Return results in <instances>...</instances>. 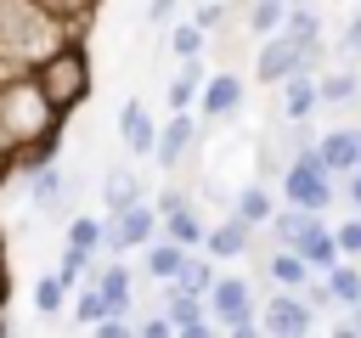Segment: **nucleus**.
Wrapping results in <instances>:
<instances>
[{"label": "nucleus", "instance_id": "obj_45", "mask_svg": "<svg viewBox=\"0 0 361 338\" xmlns=\"http://www.w3.org/2000/svg\"><path fill=\"white\" fill-rule=\"evenodd\" d=\"M305 6H310V0H305Z\"/></svg>", "mask_w": 361, "mask_h": 338}, {"label": "nucleus", "instance_id": "obj_41", "mask_svg": "<svg viewBox=\"0 0 361 338\" xmlns=\"http://www.w3.org/2000/svg\"><path fill=\"white\" fill-rule=\"evenodd\" d=\"M169 11H175V0H147V17H152V23H164Z\"/></svg>", "mask_w": 361, "mask_h": 338}, {"label": "nucleus", "instance_id": "obj_33", "mask_svg": "<svg viewBox=\"0 0 361 338\" xmlns=\"http://www.w3.org/2000/svg\"><path fill=\"white\" fill-rule=\"evenodd\" d=\"M85 270H90V248L68 242V248H62V265H56V276H62L68 287H79V282H85Z\"/></svg>", "mask_w": 361, "mask_h": 338}, {"label": "nucleus", "instance_id": "obj_30", "mask_svg": "<svg viewBox=\"0 0 361 338\" xmlns=\"http://www.w3.org/2000/svg\"><path fill=\"white\" fill-rule=\"evenodd\" d=\"M102 237H107V220H96V214H73L68 220V242H79V248H102Z\"/></svg>", "mask_w": 361, "mask_h": 338}, {"label": "nucleus", "instance_id": "obj_44", "mask_svg": "<svg viewBox=\"0 0 361 338\" xmlns=\"http://www.w3.org/2000/svg\"><path fill=\"white\" fill-rule=\"evenodd\" d=\"M51 6H56V11H68V0H51Z\"/></svg>", "mask_w": 361, "mask_h": 338}, {"label": "nucleus", "instance_id": "obj_17", "mask_svg": "<svg viewBox=\"0 0 361 338\" xmlns=\"http://www.w3.org/2000/svg\"><path fill=\"white\" fill-rule=\"evenodd\" d=\"M299 254H305V259H310V270H322V276H327V270L344 259V248H338V231H327L322 220H310V231L299 237Z\"/></svg>", "mask_w": 361, "mask_h": 338}, {"label": "nucleus", "instance_id": "obj_34", "mask_svg": "<svg viewBox=\"0 0 361 338\" xmlns=\"http://www.w3.org/2000/svg\"><path fill=\"white\" fill-rule=\"evenodd\" d=\"M175 282H180V287H192V293H203V299H209V287H214V265H209V259H186V265H180V276H175Z\"/></svg>", "mask_w": 361, "mask_h": 338}, {"label": "nucleus", "instance_id": "obj_42", "mask_svg": "<svg viewBox=\"0 0 361 338\" xmlns=\"http://www.w3.org/2000/svg\"><path fill=\"white\" fill-rule=\"evenodd\" d=\"M350 203L361 208V163H355V175H350Z\"/></svg>", "mask_w": 361, "mask_h": 338}, {"label": "nucleus", "instance_id": "obj_15", "mask_svg": "<svg viewBox=\"0 0 361 338\" xmlns=\"http://www.w3.org/2000/svg\"><path fill=\"white\" fill-rule=\"evenodd\" d=\"M203 79H209V73H203V62H197V56H180V73L164 84L169 113H192V107L203 101Z\"/></svg>", "mask_w": 361, "mask_h": 338}, {"label": "nucleus", "instance_id": "obj_39", "mask_svg": "<svg viewBox=\"0 0 361 338\" xmlns=\"http://www.w3.org/2000/svg\"><path fill=\"white\" fill-rule=\"evenodd\" d=\"M141 332H147V338H169V332H175L169 310H164V315H147V321H141Z\"/></svg>", "mask_w": 361, "mask_h": 338}, {"label": "nucleus", "instance_id": "obj_12", "mask_svg": "<svg viewBox=\"0 0 361 338\" xmlns=\"http://www.w3.org/2000/svg\"><path fill=\"white\" fill-rule=\"evenodd\" d=\"M23 180H28V203L45 208V214H51V208L62 203V192H68V175L56 169V158H28Z\"/></svg>", "mask_w": 361, "mask_h": 338}, {"label": "nucleus", "instance_id": "obj_11", "mask_svg": "<svg viewBox=\"0 0 361 338\" xmlns=\"http://www.w3.org/2000/svg\"><path fill=\"white\" fill-rule=\"evenodd\" d=\"M237 107H243V79H237L231 68L209 73V79H203V101H197V118H203V124H214V118H231Z\"/></svg>", "mask_w": 361, "mask_h": 338}, {"label": "nucleus", "instance_id": "obj_40", "mask_svg": "<svg viewBox=\"0 0 361 338\" xmlns=\"http://www.w3.org/2000/svg\"><path fill=\"white\" fill-rule=\"evenodd\" d=\"M344 310H350V315L338 321V332H344V338H361V299H355V304H344Z\"/></svg>", "mask_w": 361, "mask_h": 338}, {"label": "nucleus", "instance_id": "obj_7", "mask_svg": "<svg viewBox=\"0 0 361 338\" xmlns=\"http://www.w3.org/2000/svg\"><path fill=\"white\" fill-rule=\"evenodd\" d=\"M164 310H169L175 332H186V338L214 332V310H209V299L192 293V287H180V282H164Z\"/></svg>", "mask_w": 361, "mask_h": 338}, {"label": "nucleus", "instance_id": "obj_32", "mask_svg": "<svg viewBox=\"0 0 361 338\" xmlns=\"http://www.w3.org/2000/svg\"><path fill=\"white\" fill-rule=\"evenodd\" d=\"M327 287L338 293V304H355V299H361V270H355L350 259H338V265L327 270Z\"/></svg>", "mask_w": 361, "mask_h": 338}, {"label": "nucleus", "instance_id": "obj_6", "mask_svg": "<svg viewBox=\"0 0 361 338\" xmlns=\"http://www.w3.org/2000/svg\"><path fill=\"white\" fill-rule=\"evenodd\" d=\"M316 62H322V51H305L288 28H276V34H265L259 51H254V79H259V84H282L288 73L316 68Z\"/></svg>", "mask_w": 361, "mask_h": 338}, {"label": "nucleus", "instance_id": "obj_35", "mask_svg": "<svg viewBox=\"0 0 361 338\" xmlns=\"http://www.w3.org/2000/svg\"><path fill=\"white\" fill-rule=\"evenodd\" d=\"M338 248H344V259H361V220L338 225Z\"/></svg>", "mask_w": 361, "mask_h": 338}, {"label": "nucleus", "instance_id": "obj_10", "mask_svg": "<svg viewBox=\"0 0 361 338\" xmlns=\"http://www.w3.org/2000/svg\"><path fill=\"white\" fill-rule=\"evenodd\" d=\"M197 130H203V118H192V113H169V124L158 130V152H152V163H158V169H180V158L197 146Z\"/></svg>", "mask_w": 361, "mask_h": 338}, {"label": "nucleus", "instance_id": "obj_18", "mask_svg": "<svg viewBox=\"0 0 361 338\" xmlns=\"http://www.w3.org/2000/svg\"><path fill=\"white\" fill-rule=\"evenodd\" d=\"M186 259H192V248H186V242H175V237L147 242V276H152V282H175Z\"/></svg>", "mask_w": 361, "mask_h": 338}, {"label": "nucleus", "instance_id": "obj_1", "mask_svg": "<svg viewBox=\"0 0 361 338\" xmlns=\"http://www.w3.org/2000/svg\"><path fill=\"white\" fill-rule=\"evenodd\" d=\"M56 124L62 113L34 79V68L0 79V152L6 158H45V146H56Z\"/></svg>", "mask_w": 361, "mask_h": 338}, {"label": "nucleus", "instance_id": "obj_22", "mask_svg": "<svg viewBox=\"0 0 361 338\" xmlns=\"http://www.w3.org/2000/svg\"><path fill=\"white\" fill-rule=\"evenodd\" d=\"M96 282H102V293H107V304H113V310H135V287H130L124 259H107V265L96 270Z\"/></svg>", "mask_w": 361, "mask_h": 338}, {"label": "nucleus", "instance_id": "obj_28", "mask_svg": "<svg viewBox=\"0 0 361 338\" xmlns=\"http://www.w3.org/2000/svg\"><path fill=\"white\" fill-rule=\"evenodd\" d=\"M282 23H288V0H254V6H248V34L265 39V34H276Z\"/></svg>", "mask_w": 361, "mask_h": 338}, {"label": "nucleus", "instance_id": "obj_31", "mask_svg": "<svg viewBox=\"0 0 361 338\" xmlns=\"http://www.w3.org/2000/svg\"><path fill=\"white\" fill-rule=\"evenodd\" d=\"M62 304H68V282H62V276H39V282H34V310H39V315H56Z\"/></svg>", "mask_w": 361, "mask_h": 338}, {"label": "nucleus", "instance_id": "obj_26", "mask_svg": "<svg viewBox=\"0 0 361 338\" xmlns=\"http://www.w3.org/2000/svg\"><path fill=\"white\" fill-rule=\"evenodd\" d=\"M231 214H243L248 225H271V214H276V208H271V192H265V186H243V192H237V203H231Z\"/></svg>", "mask_w": 361, "mask_h": 338}, {"label": "nucleus", "instance_id": "obj_3", "mask_svg": "<svg viewBox=\"0 0 361 338\" xmlns=\"http://www.w3.org/2000/svg\"><path fill=\"white\" fill-rule=\"evenodd\" d=\"M34 79H39L45 96L56 101V113H73V107L90 96V56H85V45H79V39H62V45L34 68Z\"/></svg>", "mask_w": 361, "mask_h": 338}, {"label": "nucleus", "instance_id": "obj_13", "mask_svg": "<svg viewBox=\"0 0 361 338\" xmlns=\"http://www.w3.org/2000/svg\"><path fill=\"white\" fill-rule=\"evenodd\" d=\"M254 231H259V225H248L243 214H226L220 225H209L203 254H209V259H243V254L254 248Z\"/></svg>", "mask_w": 361, "mask_h": 338}, {"label": "nucleus", "instance_id": "obj_36", "mask_svg": "<svg viewBox=\"0 0 361 338\" xmlns=\"http://www.w3.org/2000/svg\"><path fill=\"white\" fill-rule=\"evenodd\" d=\"M338 56H350V62L361 56V11L350 17V28H344V39H338Z\"/></svg>", "mask_w": 361, "mask_h": 338}, {"label": "nucleus", "instance_id": "obj_25", "mask_svg": "<svg viewBox=\"0 0 361 338\" xmlns=\"http://www.w3.org/2000/svg\"><path fill=\"white\" fill-rule=\"evenodd\" d=\"M102 203H107V214H118V208H130V203H141V186H135V175H130V169H107V186H102Z\"/></svg>", "mask_w": 361, "mask_h": 338}, {"label": "nucleus", "instance_id": "obj_2", "mask_svg": "<svg viewBox=\"0 0 361 338\" xmlns=\"http://www.w3.org/2000/svg\"><path fill=\"white\" fill-rule=\"evenodd\" d=\"M62 39V11L51 0H0V62L11 68H39Z\"/></svg>", "mask_w": 361, "mask_h": 338}, {"label": "nucleus", "instance_id": "obj_38", "mask_svg": "<svg viewBox=\"0 0 361 338\" xmlns=\"http://www.w3.org/2000/svg\"><path fill=\"white\" fill-rule=\"evenodd\" d=\"M197 23H203V28L214 34V28L226 23V0H203V6H197Z\"/></svg>", "mask_w": 361, "mask_h": 338}, {"label": "nucleus", "instance_id": "obj_21", "mask_svg": "<svg viewBox=\"0 0 361 338\" xmlns=\"http://www.w3.org/2000/svg\"><path fill=\"white\" fill-rule=\"evenodd\" d=\"M164 237H175V242H186V248H203V242H209V225L192 214V203H175V208L164 214Z\"/></svg>", "mask_w": 361, "mask_h": 338}, {"label": "nucleus", "instance_id": "obj_37", "mask_svg": "<svg viewBox=\"0 0 361 338\" xmlns=\"http://www.w3.org/2000/svg\"><path fill=\"white\" fill-rule=\"evenodd\" d=\"M305 299H310V310H316V315H322L327 304H338V293H333L327 282H310V287H305Z\"/></svg>", "mask_w": 361, "mask_h": 338}, {"label": "nucleus", "instance_id": "obj_43", "mask_svg": "<svg viewBox=\"0 0 361 338\" xmlns=\"http://www.w3.org/2000/svg\"><path fill=\"white\" fill-rule=\"evenodd\" d=\"M0 304H6V270H0Z\"/></svg>", "mask_w": 361, "mask_h": 338}, {"label": "nucleus", "instance_id": "obj_9", "mask_svg": "<svg viewBox=\"0 0 361 338\" xmlns=\"http://www.w3.org/2000/svg\"><path fill=\"white\" fill-rule=\"evenodd\" d=\"M259 327H265V332H310V327H316V310H310V299H305L299 287H282V293L259 310Z\"/></svg>", "mask_w": 361, "mask_h": 338}, {"label": "nucleus", "instance_id": "obj_16", "mask_svg": "<svg viewBox=\"0 0 361 338\" xmlns=\"http://www.w3.org/2000/svg\"><path fill=\"white\" fill-rule=\"evenodd\" d=\"M316 146H322V158H327V169H333V175H355V163H361V130H355V124L327 130Z\"/></svg>", "mask_w": 361, "mask_h": 338}, {"label": "nucleus", "instance_id": "obj_14", "mask_svg": "<svg viewBox=\"0 0 361 338\" xmlns=\"http://www.w3.org/2000/svg\"><path fill=\"white\" fill-rule=\"evenodd\" d=\"M322 101V73L316 68H299L282 79V118H310V107Z\"/></svg>", "mask_w": 361, "mask_h": 338}, {"label": "nucleus", "instance_id": "obj_27", "mask_svg": "<svg viewBox=\"0 0 361 338\" xmlns=\"http://www.w3.org/2000/svg\"><path fill=\"white\" fill-rule=\"evenodd\" d=\"M355 90H361V73H355V68H333V73H322V101L344 107V101H355Z\"/></svg>", "mask_w": 361, "mask_h": 338}, {"label": "nucleus", "instance_id": "obj_19", "mask_svg": "<svg viewBox=\"0 0 361 338\" xmlns=\"http://www.w3.org/2000/svg\"><path fill=\"white\" fill-rule=\"evenodd\" d=\"M265 276H271L276 287H305L316 270H310V259H305L299 248H271V259H265Z\"/></svg>", "mask_w": 361, "mask_h": 338}, {"label": "nucleus", "instance_id": "obj_24", "mask_svg": "<svg viewBox=\"0 0 361 338\" xmlns=\"http://www.w3.org/2000/svg\"><path fill=\"white\" fill-rule=\"evenodd\" d=\"M282 28H288L305 51H322V17H316L305 0H293V11H288V23H282Z\"/></svg>", "mask_w": 361, "mask_h": 338}, {"label": "nucleus", "instance_id": "obj_8", "mask_svg": "<svg viewBox=\"0 0 361 338\" xmlns=\"http://www.w3.org/2000/svg\"><path fill=\"white\" fill-rule=\"evenodd\" d=\"M158 130H164V124H152V113H147L141 96H130V101L118 107V146H124V152L152 158V152H158Z\"/></svg>", "mask_w": 361, "mask_h": 338}, {"label": "nucleus", "instance_id": "obj_5", "mask_svg": "<svg viewBox=\"0 0 361 338\" xmlns=\"http://www.w3.org/2000/svg\"><path fill=\"white\" fill-rule=\"evenodd\" d=\"M209 310H214V327H220V332H237V338L265 332V327H259V310H254V287H248L243 276H214Z\"/></svg>", "mask_w": 361, "mask_h": 338}, {"label": "nucleus", "instance_id": "obj_20", "mask_svg": "<svg viewBox=\"0 0 361 338\" xmlns=\"http://www.w3.org/2000/svg\"><path fill=\"white\" fill-rule=\"evenodd\" d=\"M310 220H322V214H316V208H299V203L276 208V214H271V242H276V248H299V237L310 231Z\"/></svg>", "mask_w": 361, "mask_h": 338}, {"label": "nucleus", "instance_id": "obj_23", "mask_svg": "<svg viewBox=\"0 0 361 338\" xmlns=\"http://www.w3.org/2000/svg\"><path fill=\"white\" fill-rule=\"evenodd\" d=\"M107 310H113V304H107V293H102V282L90 276V282H85V287L73 293V327H90V332H96V321H102Z\"/></svg>", "mask_w": 361, "mask_h": 338}, {"label": "nucleus", "instance_id": "obj_29", "mask_svg": "<svg viewBox=\"0 0 361 338\" xmlns=\"http://www.w3.org/2000/svg\"><path fill=\"white\" fill-rule=\"evenodd\" d=\"M203 39H209V28H203L197 17L169 28V51H175V56H203Z\"/></svg>", "mask_w": 361, "mask_h": 338}, {"label": "nucleus", "instance_id": "obj_4", "mask_svg": "<svg viewBox=\"0 0 361 338\" xmlns=\"http://www.w3.org/2000/svg\"><path fill=\"white\" fill-rule=\"evenodd\" d=\"M338 175L327 169V158H322V146H305L299 158H288V169H282V197L288 203H299V208H316V214H327L333 203H338V186H333Z\"/></svg>", "mask_w": 361, "mask_h": 338}]
</instances>
